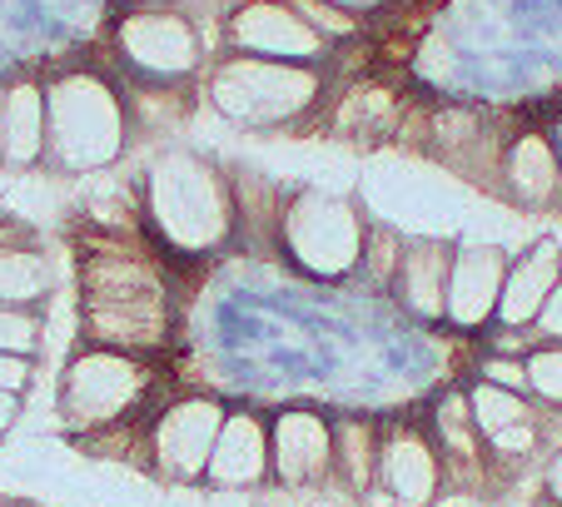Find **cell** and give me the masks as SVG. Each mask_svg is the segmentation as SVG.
I'll list each match as a JSON object with an SVG mask.
<instances>
[{"instance_id":"25","label":"cell","mask_w":562,"mask_h":507,"mask_svg":"<svg viewBox=\"0 0 562 507\" xmlns=\"http://www.w3.org/2000/svg\"><path fill=\"white\" fill-rule=\"evenodd\" d=\"M477 379L498 383V388H513V393H528V369H522V353H488L477 363Z\"/></svg>"},{"instance_id":"17","label":"cell","mask_w":562,"mask_h":507,"mask_svg":"<svg viewBox=\"0 0 562 507\" xmlns=\"http://www.w3.org/2000/svg\"><path fill=\"white\" fill-rule=\"evenodd\" d=\"M428 433H434L448 477H453L458 487L477 483V477H483V467L493 463L488 443H483V433H477V422H473V408H468V393L463 388H448L443 398L434 403V413H428Z\"/></svg>"},{"instance_id":"29","label":"cell","mask_w":562,"mask_h":507,"mask_svg":"<svg viewBox=\"0 0 562 507\" xmlns=\"http://www.w3.org/2000/svg\"><path fill=\"white\" fill-rule=\"evenodd\" d=\"M21 408H25V393H5V388H0V438H5V433L15 428Z\"/></svg>"},{"instance_id":"5","label":"cell","mask_w":562,"mask_h":507,"mask_svg":"<svg viewBox=\"0 0 562 507\" xmlns=\"http://www.w3.org/2000/svg\"><path fill=\"white\" fill-rule=\"evenodd\" d=\"M50 159L65 174H105L130 149V115L100 75H65L45 90Z\"/></svg>"},{"instance_id":"31","label":"cell","mask_w":562,"mask_h":507,"mask_svg":"<svg viewBox=\"0 0 562 507\" xmlns=\"http://www.w3.org/2000/svg\"><path fill=\"white\" fill-rule=\"evenodd\" d=\"M304 507H349V503H344L339 493H314V497H308Z\"/></svg>"},{"instance_id":"14","label":"cell","mask_w":562,"mask_h":507,"mask_svg":"<svg viewBox=\"0 0 562 507\" xmlns=\"http://www.w3.org/2000/svg\"><path fill=\"white\" fill-rule=\"evenodd\" d=\"M453 244L458 239H434V234H414L404 239L398 269H393V304L414 314L418 324H443L448 308V269H453Z\"/></svg>"},{"instance_id":"19","label":"cell","mask_w":562,"mask_h":507,"mask_svg":"<svg viewBox=\"0 0 562 507\" xmlns=\"http://www.w3.org/2000/svg\"><path fill=\"white\" fill-rule=\"evenodd\" d=\"M50 149V125H45V90L35 84H15L0 100V165L11 169H35L45 165Z\"/></svg>"},{"instance_id":"20","label":"cell","mask_w":562,"mask_h":507,"mask_svg":"<svg viewBox=\"0 0 562 507\" xmlns=\"http://www.w3.org/2000/svg\"><path fill=\"white\" fill-rule=\"evenodd\" d=\"M503 190L513 204L522 210H542L562 194V169H558V149L548 135H522L518 145L503 159Z\"/></svg>"},{"instance_id":"21","label":"cell","mask_w":562,"mask_h":507,"mask_svg":"<svg viewBox=\"0 0 562 507\" xmlns=\"http://www.w3.org/2000/svg\"><path fill=\"white\" fill-rule=\"evenodd\" d=\"M55 259L31 239H5L0 244V304L11 308H45L55 294Z\"/></svg>"},{"instance_id":"10","label":"cell","mask_w":562,"mask_h":507,"mask_svg":"<svg viewBox=\"0 0 562 507\" xmlns=\"http://www.w3.org/2000/svg\"><path fill=\"white\" fill-rule=\"evenodd\" d=\"M448 483L443 453H438L434 433L418 422L398 418L383 422L379 433V493L393 507H428Z\"/></svg>"},{"instance_id":"8","label":"cell","mask_w":562,"mask_h":507,"mask_svg":"<svg viewBox=\"0 0 562 507\" xmlns=\"http://www.w3.org/2000/svg\"><path fill=\"white\" fill-rule=\"evenodd\" d=\"M269 453H274V493L314 497L334 487V418L318 408L269 413Z\"/></svg>"},{"instance_id":"26","label":"cell","mask_w":562,"mask_h":507,"mask_svg":"<svg viewBox=\"0 0 562 507\" xmlns=\"http://www.w3.org/2000/svg\"><path fill=\"white\" fill-rule=\"evenodd\" d=\"M31 383H35V359L0 353V388L5 393H31Z\"/></svg>"},{"instance_id":"32","label":"cell","mask_w":562,"mask_h":507,"mask_svg":"<svg viewBox=\"0 0 562 507\" xmlns=\"http://www.w3.org/2000/svg\"><path fill=\"white\" fill-rule=\"evenodd\" d=\"M334 5H344V11H363V5H379V0H334Z\"/></svg>"},{"instance_id":"7","label":"cell","mask_w":562,"mask_h":507,"mask_svg":"<svg viewBox=\"0 0 562 507\" xmlns=\"http://www.w3.org/2000/svg\"><path fill=\"white\" fill-rule=\"evenodd\" d=\"M210 100L234 125L279 129L318 100V75L308 65L265 60V55H229L210 75Z\"/></svg>"},{"instance_id":"28","label":"cell","mask_w":562,"mask_h":507,"mask_svg":"<svg viewBox=\"0 0 562 507\" xmlns=\"http://www.w3.org/2000/svg\"><path fill=\"white\" fill-rule=\"evenodd\" d=\"M180 115H184V105H180V100H170V95H149V100H145V125H149V129L180 125Z\"/></svg>"},{"instance_id":"6","label":"cell","mask_w":562,"mask_h":507,"mask_svg":"<svg viewBox=\"0 0 562 507\" xmlns=\"http://www.w3.org/2000/svg\"><path fill=\"white\" fill-rule=\"evenodd\" d=\"M229 403L220 393L184 388L165 398L145 422H139V473L170 493H204V467H210L214 438L224 428Z\"/></svg>"},{"instance_id":"30","label":"cell","mask_w":562,"mask_h":507,"mask_svg":"<svg viewBox=\"0 0 562 507\" xmlns=\"http://www.w3.org/2000/svg\"><path fill=\"white\" fill-rule=\"evenodd\" d=\"M542 487H548L552 503H562V453L548 463V477H542Z\"/></svg>"},{"instance_id":"22","label":"cell","mask_w":562,"mask_h":507,"mask_svg":"<svg viewBox=\"0 0 562 507\" xmlns=\"http://www.w3.org/2000/svg\"><path fill=\"white\" fill-rule=\"evenodd\" d=\"M522 369H528V393L542 408H562V343H532L522 353Z\"/></svg>"},{"instance_id":"33","label":"cell","mask_w":562,"mask_h":507,"mask_svg":"<svg viewBox=\"0 0 562 507\" xmlns=\"http://www.w3.org/2000/svg\"><path fill=\"white\" fill-rule=\"evenodd\" d=\"M552 149H558V169H562V125H558V135H552Z\"/></svg>"},{"instance_id":"35","label":"cell","mask_w":562,"mask_h":507,"mask_svg":"<svg viewBox=\"0 0 562 507\" xmlns=\"http://www.w3.org/2000/svg\"><path fill=\"white\" fill-rule=\"evenodd\" d=\"M269 507H284V503H269Z\"/></svg>"},{"instance_id":"3","label":"cell","mask_w":562,"mask_h":507,"mask_svg":"<svg viewBox=\"0 0 562 507\" xmlns=\"http://www.w3.org/2000/svg\"><path fill=\"white\" fill-rule=\"evenodd\" d=\"M159 359L105 343H75L65 353L60 388H55V413L70 443L110 438L120 428H135L159 408Z\"/></svg>"},{"instance_id":"15","label":"cell","mask_w":562,"mask_h":507,"mask_svg":"<svg viewBox=\"0 0 562 507\" xmlns=\"http://www.w3.org/2000/svg\"><path fill=\"white\" fill-rule=\"evenodd\" d=\"M562 284V244L558 239H532L522 254L508 259V279H503V298H498V334H522L538 324L548 294Z\"/></svg>"},{"instance_id":"9","label":"cell","mask_w":562,"mask_h":507,"mask_svg":"<svg viewBox=\"0 0 562 507\" xmlns=\"http://www.w3.org/2000/svg\"><path fill=\"white\" fill-rule=\"evenodd\" d=\"M204 493H274V453H269V408L239 403L224 413V428L214 438Z\"/></svg>"},{"instance_id":"4","label":"cell","mask_w":562,"mask_h":507,"mask_svg":"<svg viewBox=\"0 0 562 507\" xmlns=\"http://www.w3.org/2000/svg\"><path fill=\"white\" fill-rule=\"evenodd\" d=\"M369 214L339 190L299 184L284 194L274 219V249L294 274L314 284H344L363 274V249H369Z\"/></svg>"},{"instance_id":"27","label":"cell","mask_w":562,"mask_h":507,"mask_svg":"<svg viewBox=\"0 0 562 507\" xmlns=\"http://www.w3.org/2000/svg\"><path fill=\"white\" fill-rule=\"evenodd\" d=\"M532 338L538 343H562V284L548 294V304H542L538 324H532Z\"/></svg>"},{"instance_id":"18","label":"cell","mask_w":562,"mask_h":507,"mask_svg":"<svg viewBox=\"0 0 562 507\" xmlns=\"http://www.w3.org/2000/svg\"><path fill=\"white\" fill-rule=\"evenodd\" d=\"M379 418H363V413H339L334 418V487L329 493L363 503V497L379 493Z\"/></svg>"},{"instance_id":"12","label":"cell","mask_w":562,"mask_h":507,"mask_svg":"<svg viewBox=\"0 0 562 507\" xmlns=\"http://www.w3.org/2000/svg\"><path fill=\"white\" fill-rule=\"evenodd\" d=\"M463 393L493 463H522L542 448V403L532 393L498 388L488 379H473Z\"/></svg>"},{"instance_id":"24","label":"cell","mask_w":562,"mask_h":507,"mask_svg":"<svg viewBox=\"0 0 562 507\" xmlns=\"http://www.w3.org/2000/svg\"><path fill=\"white\" fill-rule=\"evenodd\" d=\"M289 5H294L324 41H329V35H353V15L344 11V5H334V0H289Z\"/></svg>"},{"instance_id":"34","label":"cell","mask_w":562,"mask_h":507,"mask_svg":"<svg viewBox=\"0 0 562 507\" xmlns=\"http://www.w3.org/2000/svg\"><path fill=\"white\" fill-rule=\"evenodd\" d=\"M0 507H31V503H21V497H0Z\"/></svg>"},{"instance_id":"11","label":"cell","mask_w":562,"mask_h":507,"mask_svg":"<svg viewBox=\"0 0 562 507\" xmlns=\"http://www.w3.org/2000/svg\"><path fill=\"white\" fill-rule=\"evenodd\" d=\"M508 259L513 254L503 244H453V269H448V308L443 324L458 334H488L498 318V298H503V279H508Z\"/></svg>"},{"instance_id":"16","label":"cell","mask_w":562,"mask_h":507,"mask_svg":"<svg viewBox=\"0 0 562 507\" xmlns=\"http://www.w3.org/2000/svg\"><path fill=\"white\" fill-rule=\"evenodd\" d=\"M120 50L149 75H190L200 65V35L184 15L170 11H139L120 25Z\"/></svg>"},{"instance_id":"23","label":"cell","mask_w":562,"mask_h":507,"mask_svg":"<svg viewBox=\"0 0 562 507\" xmlns=\"http://www.w3.org/2000/svg\"><path fill=\"white\" fill-rule=\"evenodd\" d=\"M41 334H45V314H41V308L0 304V353L35 359V353H41Z\"/></svg>"},{"instance_id":"13","label":"cell","mask_w":562,"mask_h":507,"mask_svg":"<svg viewBox=\"0 0 562 507\" xmlns=\"http://www.w3.org/2000/svg\"><path fill=\"white\" fill-rule=\"evenodd\" d=\"M229 41L249 55L289 60V65H308L318 50H324V35H318L289 0H255L245 11H234Z\"/></svg>"},{"instance_id":"2","label":"cell","mask_w":562,"mask_h":507,"mask_svg":"<svg viewBox=\"0 0 562 507\" xmlns=\"http://www.w3.org/2000/svg\"><path fill=\"white\" fill-rule=\"evenodd\" d=\"M139 219L145 239L184 264L214 259L245 234L234 174L194 149H159L139 169Z\"/></svg>"},{"instance_id":"1","label":"cell","mask_w":562,"mask_h":507,"mask_svg":"<svg viewBox=\"0 0 562 507\" xmlns=\"http://www.w3.org/2000/svg\"><path fill=\"white\" fill-rule=\"evenodd\" d=\"M80 269V338L105 349L165 359L175 349L180 304L170 294L165 254L149 239L130 234H95L75 259Z\"/></svg>"}]
</instances>
